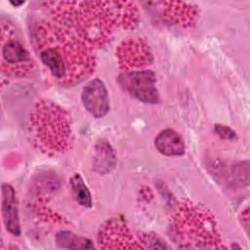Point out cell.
I'll list each match as a JSON object with an SVG mask.
<instances>
[{
    "mask_svg": "<svg viewBox=\"0 0 250 250\" xmlns=\"http://www.w3.org/2000/svg\"><path fill=\"white\" fill-rule=\"evenodd\" d=\"M33 39L43 64L64 84L82 81L95 68L91 46L60 23L39 21L33 30Z\"/></svg>",
    "mask_w": 250,
    "mask_h": 250,
    "instance_id": "cell-1",
    "label": "cell"
},
{
    "mask_svg": "<svg viewBox=\"0 0 250 250\" xmlns=\"http://www.w3.org/2000/svg\"><path fill=\"white\" fill-rule=\"evenodd\" d=\"M58 23L92 44H103L114 27H134L137 7L131 2H47Z\"/></svg>",
    "mask_w": 250,
    "mask_h": 250,
    "instance_id": "cell-2",
    "label": "cell"
},
{
    "mask_svg": "<svg viewBox=\"0 0 250 250\" xmlns=\"http://www.w3.org/2000/svg\"><path fill=\"white\" fill-rule=\"evenodd\" d=\"M174 219L173 230L177 240L185 243L183 247H216L214 243L221 242L212 216L202 207L187 201L179 206Z\"/></svg>",
    "mask_w": 250,
    "mask_h": 250,
    "instance_id": "cell-3",
    "label": "cell"
},
{
    "mask_svg": "<svg viewBox=\"0 0 250 250\" xmlns=\"http://www.w3.org/2000/svg\"><path fill=\"white\" fill-rule=\"evenodd\" d=\"M30 129L35 142L46 151H62L68 146L70 128L68 118L62 108L50 103L38 104Z\"/></svg>",
    "mask_w": 250,
    "mask_h": 250,
    "instance_id": "cell-4",
    "label": "cell"
},
{
    "mask_svg": "<svg viewBox=\"0 0 250 250\" xmlns=\"http://www.w3.org/2000/svg\"><path fill=\"white\" fill-rule=\"evenodd\" d=\"M2 71L7 75H24L32 66L30 56L10 23H2Z\"/></svg>",
    "mask_w": 250,
    "mask_h": 250,
    "instance_id": "cell-5",
    "label": "cell"
},
{
    "mask_svg": "<svg viewBox=\"0 0 250 250\" xmlns=\"http://www.w3.org/2000/svg\"><path fill=\"white\" fill-rule=\"evenodd\" d=\"M121 87L135 99L146 103L155 104L158 101L155 74L151 70H127L118 78Z\"/></svg>",
    "mask_w": 250,
    "mask_h": 250,
    "instance_id": "cell-6",
    "label": "cell"
},
{
    "mask_svg": "<svg viewBox=\"0 0 250 250\" xmlns=\"http://www.w3.org/2000/svg\"><path fill=\"white\" fill-rule=\"evenodd\" d=\"M81 99L84 107L94 117H104L109 110V99L104 82L95 78L84 87Z\"/></svg>",
    "mask_w": 250,
    "mask_h": 250,
    "instance_id": "cell-7",
    "label": "cell"
},
{
    "mask_svg": "<svg viewBox=\"0 0 250 250\" xmlns=\"http://www.w3.org/2000/svg\"><path fill=\"white\" fill-rule=\"evenodd\" d=\"M119 47L118 59L121 67L144 66L152 60L149 48L140 38H132L129 41H124Z\"/></svg>",
    "mask_w": 250,
    "mask_h": 250,
    "instance_id": "cell-8",
    "label": "cell"
},
{
    "mask_svg": "<svg viewBox=\"0 0 250 250\" xmlns=\"http://www.w3.org/2000/svg\"><path fill=\"white\" fill-rule=\"evenodd\" d=\"M2 216L6 229L14 235H20L21 226L16 192L13 187L8 184L2 186Z\"/></svg>",
    "mask_w": 250,
    "mask_h": 250,
    "instance_id": "cell-9",
    "label": "cell"
},
{
    "mask_svg": "<svg viewBox=\"0 0 250 250\" xmlns=\"http://www.w3.org/2000/svg\"><path fill=\"white\" fill-rule=\"evenodd\" d=\"M161 7V13L167 16L166 18L170 17L168 20L175 21L177 24H184V25H189L192 24L194 21L197 12L196 8L194 9L193 6H191L188 3L184 2H159Z\"/></svg>",
    "mask_w": 250,
    "mask_h": 250,
    "instance_id": "cell-10",
    "label": "cell"
},
{
    "mask_svg": "<svg viewBox=\"0 0 250 250\" xmlns=\"http://www.w3.org/2000/svg\"><path fill=\"white\" fill-rule=\"evenodd\" d=\"M157 150L167 156H178L185 152V143L183 138L176 131L166 129L161 131L154 139Z\"/></svg>",
    "mask_w": 250,
    "mask_h": 250,
    "instance_id": "cell-11",
    "label": "cell"
},
{
    "mask_svg": "<svg viewBox=\"0 0 250 250\" xmlns=\"http://www.w3.org/2000/svg\"><path fill=\"white\" fill-rule=\"evenodd\" d=\"M116 158L110 145L105 141H100L96 145L94 156V170L99 174H106L115 166Z\"/></svg>",
    "mask_w": 250,
    "mask_h": 250,
    "instance_id": "cell-12",
    "label": "cell"
},
{
    "mask_svg": "<svg viewBox=\"0 0 250 250\" xmlns=\"http://www.w3.org/2000/svg\"><path fill=\"white\" fill-rule=\"evenodd\" d=\"M70 187L72 193L77 200V202L84 207L92 206V196L91 193L85 185L82 177L79 174H75L70 179Z\"/></svg>",
    "mask_w": 250,
    "mask_h": 250,
    "instance_id": "cell-13",
    "label": "cell"
},
{
    "mask_svg": "<svg viewBox=\"0 0 250 250\" xmlns=\"http://www.w3.org/2000/svg\"><path fill=\"white\" fill-rule=\"evenodd\" d=\"M57 243L62 248H92V242L84 237L69 231H61L56 237Z\"/></svg>",
    "mask_w": 250,
    "mask_h": 250,
    "instance_id": "cell-14",
    "label": "cell"
},
{
    "mask_svg": "<svg viewBox=\"0 0 250 250\" xmlns=\"http://www.w3.org/2000/svg\"><path fill=\"white\" fill-rule=\"evenodd\" d=\"M215 131L218 133V135H220L222 138L224 139H228V140H233L236 138L235 132L232 131L230 128L221 125V124H217L215 125Z\"/></svg>",
    "mask_w": 250,
    "mask_h": 250,
    "instance_id": "cell-15",
    "label": "cell"
}]
</instances>
